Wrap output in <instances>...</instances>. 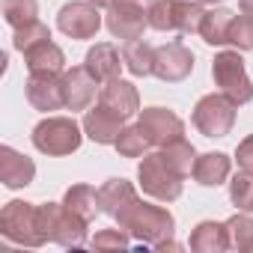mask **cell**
I'll list each match as a JSON object with an SVG mask.
<instances>
[{"label": "cell", "instance_id": "e0dca14e", "mask_svg": "<svg viewBox=\"0 0 253 253\" xmlns=\"http://www.w3.org/2000/svg\"><path fill=\"white\" fill-rule=\"evenodd\" d=\"M33 176H36L33 158L21 155L12 146L0 149V182H3L6 188H27L33 182Z\"/></svg>", "mask_w": 253, "mask_h": 253}, {"label": "cell", "instance_id": "8992f818", "mask_svg": "<svg viewBox=\"0 0 253 253\" xmlns=\"http://www.w3.org/2000/svg\"><path fill=\"white\" fill-rule=\"evenodd\" d=\"M137 179H140L143 194H149L152 200H161V203L179 200L182 197V188H185V179L164 161L161 149L143 155V161L137 167Z\"/></svg>", "mask_w": 253, "mask_h": 253}, {"label": "cell", "instance_id": "52a82bcc", "mask_svg": "<svg viewBox=\"0 0 253 253\" xmlns=\"http://www.w3.org/2000/svg\"><path fill=\"white\" fill-rule=\"evenodd\" d=\"M235 101L223 92H209L194 104L191 122L203 137H226L235 125Z\"/></svg>", "mask_w": 253, "mask_h": 253}, {"label": "cell", "instance_id": "4fadbf2b", "mask_svg": "<svg viewBox=\"0 0 253 253\" xmlns=\"http://www.w3.org/2000/svg\"><path fill=\"white\" fill-rule=\"evenodd\" d=\"M146 12H149V9H143V6L119 3V0H116V3L107 6V18H104V24H107L110 36H116V39H122V42H134V39H140L143 30L149 27Z\"/></svg>", "mask_w": 253, "mask_h": 253}, {"label": "cell", "instance_id": "1f68e13d", "mask_svg": "<svg viewBox=\"0 0 253 253\" xmlns=\"http://www.w3.org/2000/svg\"><path fill=\"white\" fill-rule=\"evenodd\" d=\"M42 39H51V30L42 24V21H30V24H24V27H18L15 30V51H27V48H33L36 42H42Z\"/></svg>", "mask_w": 253, "mask_h": 253}, {"label": "cell", "instance_id": "30bf717a", "mask_svg": "<svg viewBox=\"0 0 253 253\" xmlns=\"http://www.w3.org/2000/svg\"><path fill=\"white\" fill-rule=\"evenodd\" d=\"M137 125H140V131L149 137V143L158 146V149H164L167 143L185 137V122L167 107H146V110H140Z\"/></svg>", "mask_w": 253, "mask_h": 253}, {"label": "cell", "instance_id": "6da1fadb", "mask_svg": "<svg viewBox=\"0 0 253 253\" xmlns=\"http://www.w3.org/2000/svg\"><path fill=\"white\" fill-rule=\"evenodd\" d=\"M119 226L134 235L143 247H158L161 241L173 238V229H176V220L167 209L161 206H152V203H143L140 197L131 200L128 206H125L119 214H116Z\"/></svg>", "mask_w": 253, "mask_h": 253}, {"label": "cell", "instance_id": "3957f363", "mask_svg": "<svg viewBox=\"0 0 253 253\" xmlns=\"http://www.w3.org/2000/svg\"><path fill=\"white\" fill-rule=\"evenodd\" d=\"M0 235L6 241L24 244V247H42L48 238L42 232L39 223V206L36 203H24V200H12L0 211Z\"/></svg>", "mask_w": 253, "mask_h": 253}, {"label": "cell", "instance_id": "836d02e7", "mask_svg": "<svg viewBox=\"0 0 253 253\" xmlns=\"http://www.w3.org/2000/svg\"><path fill=\"white\" fill-rule=\"evenodd\" d=\"M235 161H238L241 170H250V173H253V134L244 137V140L238 143V149H235Z\"/></svg>", "mask_w": 253, "mask_h": 253}, {"label": "cell", "instance_id": "83f0119b", "mask_svg": "<svg viewBox=\"0 0 253 253\" xmlns=\"http://www.w3.org/2000/svg\"><path fill=\"white\" fill-rule=\"evenodd\" d=\"M113 146H116V152H119L122 158H143L152 143H149V137L140 131V125H125L122 134H119V140H116Z\"/></svg>", "mask_w": 253, "mask_h": 253}, {"label": "cell", "instance_id": "d6986e66", "mask_svg": "<svg viewBox=\"0 0 253 253\" xmlns=\"http://www.w3.org/2000/svg\"><path fill=\"white\" fill-rule=\"evenodd\" d=\"M84 66H86L98 81H113V78H119V69L125 66V60H122V54H119L110 42H98V45H92V48L86 51Z\"/></svg>", "mask_w": 253, "mask_h": 253}, {"label": "cell", "instance_id": "603a6c76", "mask_svg": "<svg viewBox=\"0 0 253 253\" xmlns=\"http://www.w3.org/2000/svg\"><path fill=\"white\" fill-rule=\"evenodd\" d=\"M232 21H235V12L232 9H223V6H214L203 15V24H200V36L209 42V45H229V30H232Z\"/></svg>", "mask_w": 253, "mask_h": 253}, {"label": "cell", "instance_id": "ba28073f", "mask_svg": "<svg viewBox=\"0 0 253 253\" xmlns=\"http://www.w3.org/2000/svg\"><path fill=\"white\" fill-rule=\"evenodd\" d=\"M211 78L214 84L220 86L223 95H229L235 104H247L253 98V81L244 69V60H241V51H220L211 63Z\"/></svg>", "mask_w": 253, "mask_h": 253}, {"label": "cell", "instance_id": "d6a6232c", "mask_svg": "<svg viewBox=\"0 0 253 253\" xmlns=\"http://www.w3.org/2000/svg\"><path fill=\"white\" fill-rule=\"evenodd\" d=\"M229 45H235L238 51H253V18L250 15H235L232 30H229Z\"/></svg>", "mask_w": 253, "mask_h": 253}, {"label": "cell", "instance_id": "d4e9b609", "mask_svg": "<svg viewBox=\"0 0 253 253\" xmlns=\"http://www.w3.org/2000/svg\"><path fill=\"white\" fill-rule=\"evenodd\" d=\"M63 206L69 211H75L78 217H84L86 223L101 211L98 209V191L92 185H72L66 194H63Z\"/></svg>", "mask_w": 253, "mask_h": 253}, {"label": "cell", "instance_id": "cb8c5ba5", "mask_svg": "<svg viewBox=\"0 0 253 253\" xmlns=\"http://www.w3.org/2000/svg\"><path fill=\"white\" fill-rule=\"evenodd\" d=\"M122 60H125V69L137 78H149L155 72V45L143 42V39H134V42H125L122 48Z\"/></svg>", "mask_w": 253, "mask_h": 253}, {"label": "cell", "instance_id": "277c9868", "mask_svg": "<svg viewBox=\"0 0 253 253\" xmlns=\"http://www.w3.org/2000/svg\"><path fill=\"white\" fill-rule=\"evenodd\" d=\"M39 223L48 241L60 244V247H84L86 241V220L78 217L75 211H69L63 203H42L39 206Z\"/></svg>", "mask_w": 253, "mask_h": 253}, {"label": "cell", "instance_id": "9c48e42d", "mask_svg": "<svg viewBox=\"0 0 253 253\" xmlns=\"http://www.w3.org/2000/svg\"><path fill=\"white\" fill-rule=\"evenodd\" d=\"M101 6L92 0H72L57 12V27L72 39H92L101 27Z\"/></svg>", "mask_w": 253, "mask_h": 253}, {"label": "cell", "instance_id": "44dd1931", "mask_svg": "<svg viewBox=\"0 0 253 253\" xmlns=\"http://www.w3.org/2000/svg\"><path fill=\"white\" fill-rule=\"evenodd\" d=\"M131 200H137V191L128 179H107L98 188V209H101V214H107L113 220Z\"/></svg>", "mask_w": 253, "mask_h": 253}, {"label": "cell", "instance_id": "484cf974", "mask_svg": "<svg viewBox=\"0 0 253 253\" xmlns=\"http://www.w3.org/2000/svg\"><path fill=\"white\" fill-rule=\"evenodd\" d=\"M161 155H164V161L182 176V179H188L191 173H194V161H197V149L182 137V140H173V143H167L164 149H161Z\"/></svg>", "mask_w": 253, "mask_h": 253}, {"label": "cell", "instance_id": "8fae6325", "mask_svg": "<svg viewBox=\"0 0 253 253\" xmlns=\"http://www.w3.org/2000/svg\"><path fill=\"white\" fill-rule=\"evenodd\" d=\"M194 72V54L185 42L173 39L161 48H155V78L164 84H179Z\"/></svg>", "mask_w": 253, "mask_h": 253}, {"label": "cell", "instance_id": "f1b7e54d", "mask_svg": "<svg viewBox=\"0 0 253 253\" xmlns=\"http://www.w3.org/2000/svg\"><path fill=\"white\" fill-rule=\"evenodd\" d=\"M0 12H3L6 24L15 27V30L30 24V21H39L36 18L39 15V3H36V0H3V3H0Z\"/></svg>", "mask_w": 253, "mask_h": 253}, {"label": "cell", "instance_id": "9a60e30c", "mask_svg": "<svg viewBox=\"0 0 253 253\" xmlns=\"http://www.w3.org/2000/svg\"><path fill=\"white\" fill-rule=\"evenodd\" d=\"M98 104H104L107 110H113V113L122 116V119H131L134 113H140L137 86L128 84V81H122V78L104 81V86L98 89Z\"/></svg>", "mask_w": 253, "mask_h": 253}, {"label": "cell", "instance_id": "ac0fdd59", "mask_svg": "<svg viewBox=\"0 0 253 253\" xmlns=\"http://www.w3.org/2000/svg\"><path fill=\"white\" fill-rule=\"evenodd\" d=\"M188 244L197 253H223V250L232 247L229 244V229L220 220H203V223H197Z\"/></svg>", "mask_w": 253, "mask_h": 253}, {"label": "cell", "instance_id": "8d00e7d4", "mask_svg": "<svg viewBox=\"0 0 253 253\" xmlns=\"http://www.w3.org/2000/svg\"><path fill=\"white\" fill-rule=\"evenodd\" d=\"M92 3H95V6H110L113 0H92Z\"/></svg>", "mask_w": 253, "mask_h": 253}, {"label": "cell", "instance_id": "f546056e", "mask_svg": "<svg viewBox=\"0 0 253 253\" xmlns=\"http://www.w3.org/2000/svg\"><path fill=\"white\" fill-rule=\"evenodd\" d=\"M229 200L238 211H253V173L241 170L229 182Z\"/></svg>", "mask_w": 253, "mask_h": 253}, {"label": "cell", "instance_id": "7c38bea8", "mask_svg": "<svg viewBox=\"0 0 253 253\" xmlns=\"http://www.w3.org/2000/svg\"><path fill=\"white\" fill-rule=\"evenodd\" d=\"M27 101L36 110H60L66 107V95H63V72H30L27 84H24Z\"/></svg>", "mask_w": 253, "mask_h": 253}, {"label": "cell", "instance_id": "5b68a950", "mask_svg": "<svg viewBox=\"0 0 253 253\" xmlns=\"http://www.w3.org/2000/svg\"><path fill=\"white\" fill-rule=\"evenodd\" d=\"M81 125L72 116H48L33 128V146L42 155L60 158V155H72L81 149Z\"/></svg>", "mask_w": 253, "mask_h": 253}, {"label": "cell", "instance_id": "d590c367", "mask_svg": "<svg viewBox=\"0 0 253 253\" xmlns=\"http://www.w3.org/2000/svg\"><path fill=\"white\" fill-rule=\"evenodd\" d=\"M113 3H116V0H113ZM119 3H134V6H143V9H149V6L155 3V0H119Z\"/></svg>", "mask_w": 253, "mask_h": 253}, {"label": "cell", "instance_id": "ffe728a7", "mask_svg": "<svg viewBox=\"0 0 253 253\" xmlns=\"http://www.w3.org/2000/svg\"><path fill=\"white\" fill-rule=\"evenodd\" d=\"M229 170H232L229 155H223V152H206V155H197L191 176L203 188H217V185H223L229 179Z\"/></svg>", "mask_w": 253, "mask_h": 253}, {"label": "cell", "instance_id": "5bb4252c", "mask_svg": "<svg viewBox=\"0 0 253 253\" xmlns=\"http://www.w3.org/2000/svg\"><path fill=\"white\" fill-rule=\"evenodd\" d=\"M98 78L86 69V66H75L63 72V95H66V107L69 110H89V104L95 101L98 92Z\"/></svg>", "mask_w": 253, "mask_h": 253}, {"label": "cell", "instance_id": "7402d4cb", "mask_svg": "<svg viewBox=\"0 0 253 253\" xmlns=\"http://www.w3.org/2000/svg\"><path fill=\"white\" fill-rule=\"evenodd\" d=\"M24 63H27V72H66V54L51 39H42L33 48H27Z\"/></svg>", "mask_w": 253, "mask_h": 253}, {"label": "cell", "instance_id": "e575fe53", "mask_svg": "<svg viewBox=\"0 0 253 253\" xmlns=\"http://www.w3.org/2000/svg\"><path fill=\"white\" fill-rule=\"evenodd\" d=\"M238 9H241L244 15H250V18H253V0H238Z\"/></svg>", "mask_w": 253, "mask_h": 253}, {"label": "cell", "instance_id": "7a4b0ae2", "mask_svg": "<svg viewBox=\"0 0 253 253\" xmlns=\"http://www.w3.org/2000/svg\"><path fill=\"white\" fill-rule=\"evenodd\" d=\"M203 15L200 0H155L146 12L149 27L158 33H200Z\"/></svg>", "mask_w": 253, "mask_h": 253}, {"label": "cell", "instance_id": "4316f807", "mask_svg": "<svg viewBox=\"0 0 253 253\" xmlns=\"http://www.w3.org/2000/svg\"><path fill=\"white\" fill-rule=\"evenodd\" d=\"M226 229H229V244L232 250H241V253H253V217L250 211H238L226 220Z\"/></svg>", "mask_w": 253, "mask_h": 253}, {"label": "cell", "instance_id": "2e32d148", "mask_svg": "<svg viewBox=\"0 0 253 253\" xmlns=\"http://www.w3.org/2000/svg\"><path fill=\"white\" fill-rule=\"evenodd\" d=\"M122 128H125V119H122V116H116L113 110H107L104 104H98V107L86 110V116H84V134H86L89 140L101 143V146L116 143V140H119V134H122Z\"/></svg>", "mask_w": 253, "mask_h": 253}, {"label": "cell", "instance_id": "74e56055", "mask_svg": "<svg viewBox=\"0 0 253 253\" xmlns=\"http://www.w3.org/2000/svg\"><path fill=\"white\" fill-rule=\"evenodd\" d=\"M200 3H220V0H200Z\"/></svg>", "mask_w": 253, "mask_h": 253}, {"label": "cell", "instance_id": "4dcf8cb0", "mask_svg": "<svg viewBox=\"0 0 253 253\" xmlns=\"http://www.w3.org/2000/svg\"><path fill=\"white\" fill-rule=\"evenodd\" d=\"M89 247H95V250H125V247H131V238L122 226L119 229H98L89 238Z\"/></svg>", "mask_w": 253, "mask_h": 253}]
</instances>
